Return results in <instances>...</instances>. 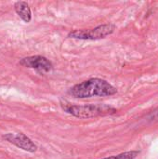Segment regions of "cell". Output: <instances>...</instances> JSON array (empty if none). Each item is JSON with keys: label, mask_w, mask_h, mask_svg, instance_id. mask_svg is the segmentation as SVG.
I'll list each match as a JSON object with an SVG mask.
<instances>
[{"label": "cell", "mask_w": 158, "mask_h": 159, "mask_svg": "<svg viewBox=\"0 0 158 159\" xmlns=\"http://www.w3.org/2000/svg\"><path fill=\"white\" fill-rule=\"evenodd\" d=\"M117 92L116 89L109 82L101 78H91L73 87L70 93L79 99L91 97H105L111 96Z\"/></svg>", "instance_id": "6da1fadb"}, {"label": "cell", "mask_w": 158, "mask_h": 159, "mask_svg": "<svg viewBox=\"0 0 158 159\" xmlns=\"http://www.w3.org/2000/svg\"><path fill=\"white\" fill-rule=\"evenodd\" d=\"M65 111L79 118H91L99 116H106L115 113V109L107 105H69Z\"/></svg>", "instance_id": "7a4b0ae2"}, {"label": "cell", "mask_w": 158, "mask_h": 159, "mask_svg": "<svg viewBox=\"0 0 158 159\" xmlns=\"http://www.w3.org/2000/svg\"><path fill=\"white\" fill-rule=\"evenodd\" d=\"M115 26L112 23L102 24L95 27L94 29H83V30H74L69 34V37L82 40H97L104 38L105 36L113 34Z\"/></svg>", "instance_id": "3957f363"}, {"label": "cell", "mask_w": 158, "mask_h": 159, "mask_svg": "<svg viewBox=\"0 0 158 159\" xmlns=\"http://www.w3.org/2000/svg\"><path fill=\"white\" fill-rule=\"evenodd\" d=\"M3 138L8 143L19 147L20 149H22L29 153H34L37 149L34 143L23 133H7L4 135Z\"/></svg>", "instance_id": "277c9868"}, {"label": "cell", "mask_w": 158, "mask_h": 159, "mask_svg": "<svg viewBox=\"0 0 158 159\" xmlns=\"http://www.w3.org/2000/svg\"><path fill=\"white\" fill-rule=\"evenodd\" d=\"M20 64L28 68H33V69H35L38 71H44V72H48L52 69L51 62L47 58L40 56V55L30 56V57L24 58L20 61Z\"/></svg>", "instance_id": "5b68a950"}, {"label": "cell", "mask_w": 158, "mask_h": 159, "mask_svg": "<svg viewBox=\"0 0 158 159\" xmlns=\"http://www.w3.org/2000/svg\"><path fill=\"white\" fill-rule=\"evenodd\" d=\"M14 8L16 13L20 17L22 20L25 22H29L32 19V12L29 7V5L24 1H18L14 5Z\"/></svg>", "instance_id": "8992f818"}, {"label": "cell", "mask_w": 158, "mask_h": 159, "mask_svg": "<svg viewBox=\"0 0 158 159\" xmlns=\"http://www.w3.org/2000/svg\"><path fill=\"white\" fill-rule=\"evenodd\" d=\"M138 155H139L138 151H129V152H125L117 156H114V157H110L103 159H135Z\"/></svg>", "instance_id": "52a82bcc"}, {"label": "cell", "mask_w": 158, "mask_h": 159, "mask_svg": "<svg viewBox=\"0 0 158 159\" xmlns=\"http://www.w3.org/2000/svg\"><path fill=\"white\" fill-rule=\"evenodd\" d=\"M151 116H152V118H158V108L154 111V113H152Z\"/></svg>", "instance_id": "ba28073f"}]
</instances>
